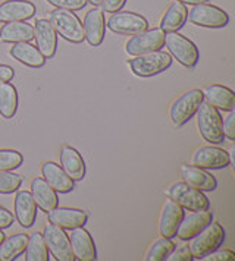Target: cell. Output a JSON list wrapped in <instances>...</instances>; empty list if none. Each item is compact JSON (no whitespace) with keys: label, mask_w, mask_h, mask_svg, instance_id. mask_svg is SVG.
Returning <instances> with one entry per match:
<instances>
[{"label":"cell","mask_w":235,"mask_h":261,"mask_svg":"<svg viewBox=\"0 0 235 261\" xmlns=\"http://www.w3.org/2000/svg\"><path fill=\"white\" fill-rule=\"evenodd\" d=\"M196 116H197L200 135L203 137L204 141L210 144L223 143L225 135L222 130V118L216 107L203 100L196 112Z\"/></svg>","instance_id":"cell-1"},{"label":"cell","mask_w":235,"mask_h":261,"mask_svg":"<svg viewBox=\"0 0 235 261\" xmlns=\"http://www.w3.org/2000/svg\"><path fill=\"white\" fill-rule=\"evenodd\" d=\"M225 241V230L218 222H210L203 227L194 238H191V244L188 245L193 258H203L209 252L218 249Z\"/></svg>","instance_id":"cell-2"},{"label":"cell","mask_w":235,"mask_h":261,"mask_svg":"<svg viewBox=\"0 0 235 261\" xmlns=\"http://www.w3.org/2000/svg\"><path fill=\"white\" fill-rule=\"evenodd\" d=\"M131 66V71L134 75L141 76V78H149L153 75L162 73L172 65V58L160 50L150 51L146 55L134 56V59L128 62Z\"/></svg>","instance_id":"cell-3"},{"label":"cell","mask_w":235,"mask_h":261,"mask_svg":"<svg viewBox=\"0 0 235 261\" xmlns=\"http://www.w3.org/2000/svg\"><path fill=\"white\" fill-rule=\"evenodd\" d=\"M50 24L53 25L55 31L59 36H62L65 40L70 43H82L84 41V30H82V22L80 18L68 9H59L50 13Z\"/></svg>","instance_id":"cell-4"},{"label":"cell","mask_w":235,"mask_h":261,"mask_svg":"<svg viewBox=\"0 0 235 261\" xmlns=\"http://www.w3.org/2000/svg\"><path fill=\"white\" fill-rule=\"evenodd\" d=\"M165 46L182 66L194 68L197 65L200 58L199 48L187 37L178 34V31L165 33Z\"/></svg>","instance_id":"cell-5"},{"label":"cell","mask_w":235,"mask_h":261,"mask_svg":"<svg viewBox=\"0 0 235 261\" xmlns=\"http://www.w3.org/2000/svg\"><path fill=\"white\" fill-rule=\"evenodd\" d=\"M201 101H203V91L197 88L188 90L187 93L176 98L169 109V118L176 128L184 126L196 115Z\"/></svg>","instance_id":"cell-6"},{"label":"cell","mask_w":235,"mask_h":261,"mask_svg":"<svg viewBox=\"0 0 235 261\" xmlns=\"http://www.w3.org/2000/svg\"><path fill=\"white\" fill-rule=\"evenodd\" d=\"M166 194L171 200H174L182 208H187L190 212L206 210L210 205L207 197L203 194V191L190 187L185 182H176L174 185H171V188Z\"/></svg>","instance_id":"cell-7"},{"label":"cell","mask_w":235,"mask_h":261,"mask_svg":"<svg viewBox=\"0 0 235 261\" xmlns=\"http://www.w3.org/2000/svg\"><path fill=\"white\" fill-rule=\"evenodd\" d=\"M187 19L191 24L204 28H223L229 22L228 13L209 3L193 5V8L187 13Z\"/></svg>","instance_id":"cell-8"},{"label":"cell","mask_w":235,"mask_h":261,"mask_svg":"<svg viewBox=\"0 0 235 261\" xmlns=\"http://www.w3.org/2000/svg\"><path fill=\"white\" fill-rule=\"evenodd\" d=\"M106 25L110 31L116 34H122V36H135L149 28V22L144 16L135 12H129V11L113 12L107 19Z\"/></svg>","instance_id":"cell-9"},{"label":"cell","mask_w":235,"mask_h":261,"mask_svg":"<svg viewBox=\"0 0 235 261\" xmlns=\"http://www.w3.org/2000/svg\"><path fill=\"white\" fill-rule=\"evenodd\" d=\"M165 46V31L160 28L146 30L129 38L125 44V51L131 56H140L150 51L160 50Z\"/></svg>","instance_id":"cell-10"},{"label":"cell","mask_w":235,"mask_h":261,"mask_svg":"<svg viewBox=\"0 0 235 261\" xmlns=\"http://www.w3.org/2000/svg\"><path fill=\"white\" fill-rule=\"evenodd\" d=\"M43 237L46 241L49 251L53 254V257L59 261H74V254L70 249L69 237L66 235L65 229L59 227L58 225L49 222L44 226Z\"/></svg>","instance_id":"cell-11"},{"label":"cell","mask_w":235,"mask_h":261,"mask_svg":"<svg viewBox=\"0 0 235 261\" xmlns=\"http://www.w3.org/2000/svg\"><path fill=\"white\" fill-rule=\"evenodd\" d=\"M191 165L204 169V170H218V169L229 166L231 160H229V154L222 148H218L213 145H204L193 153Z\"/></svg>","instance_id":"cell-12"},{"label":"cell","mask_w":235,"mask_h":261,"mask_svg":"<svg viewBox=\"0 0 235 261\" xmlns=\"http://www.w3.org/2000/svg\"><path fill=\"white\" fill-rule=\"evenodd\" d=\"M69 237L70 249L74 258L80 261L97 260V249L91 235L84 229V226H78L70 229Z\"/></svg>","instance_id":"cell-13"},{"label":"cell","mask_w":235,"mask_h":261,"mask_svg":"<svg viewBox=\"0 0 235 261\" xmlns=\"http://www.w3.org/2000/svg\"><path fill=\"white\" fill-rule=\"evenodd\" d=\"M82 30H84V40L90 46H100L105 40L106 33V19L105 13L99 8H93L84 16L82 22Z\"/></svg>","instance_id":"cell-14"},{"label":"cell","mask_w":235,"mask_h":261,"mask_svg":"<svg viewBox=\"0 0 235 261\" xmlns=\"http://www.w3.org/2000/svg\"><path fill=\"white\" fill-rule=\"evenodd\" d=\"M34 38L37 48L46 58L52 59L58 50V33L47 19H37L34 25Z\"/></svg>","instance_id":"cell-15"},{"label":"cell","mask_w":235,"mask_h":261,"mask_svg":"<svg viewBox=\"0 0 235 261\" xmlns=\"http://www.w3.org/2000/svg\"><path fill=\"white\" fill-rule=\"evenodd\" d=\"M212 220H213V216H212V212H209V208L197 210L194 213L184 216L176 229L175 237L182 241H188V239L196 237L203 227H206L210 223Z\"/></svg>","instance_id":"cell-16"},{"label":"cell","mask_w":235,"mask_h":261,"mask_svg":"<svg viewBox=\"0 0 235 261\" xmlns=\"http://www.w3.org/2000/svg\"><path fill=\"white\" fill-rule=\"evenodd\" d=\"M184 217V208L174 200H166L159 217V232L165 238H174L176 229Z\"/></svg>","instance_id":"cell-17"},{"label":"cell","mask_w":235,"mask_h":261,"mask_svg":"<svg viewBox=\"0 0 235 261\" xmlns=\"http://www.w3.org/2000/svg\"><path fill=\"white\" fill-rule=\"evenodd\" d=\"M47 216H49V222L68 230L78 226H84L88 220V214L84 210L69 208V207H55L47 213Z\"/></svg>","instance_id":"cell-18"},{"label":"cell","mask_w":235,"mask_h":261,"mask_svg":"<svg viewBox=\"0 0 235 261\" xmlns=\"http://www.w3.org/2000/svg\"><path fill=\"white\" fill-rule=\"evenodd\" d=\"M35 15V6L28 0H5L0 5V21H27Z\"/></svg>","instance_id":"cell-19"},{"label":"cell","mask_w":235,"mask_h":261,"mask_svg":"<svg viewBox=\"0 0 235 261\" xmlns=\"http://www.w3.org/2000/svg\"><path fill=\"white\" fill-rule=\"evenodd\" d=\"M15 217L22 227H31L37 219V204L28 191H18L15 197Z\"/></svg>","instance_id":"cell-20"},{"label":"cell","mask_w":235,"mask_h":261,"mask_svg":"<svg viewBox=\"0 0 235 261\" xmlns=\"http://www.w3.org/2000/svg\"><path fill=\"white\" fill-rule=\"evenodd\" d=\"M179 172L182 182L188 184L190 187H194L200 191H215L218 188L216 178L207 173L204 169H200L193 165H182Z\"/></svg>","instance_id":"cell-21"},{"label":"cell","mask_w":235,"mask_h":261,"mask_svg":"<svg viewBox=\"0 0 235 261\" xmlns=\"http://www.w3.org/2000/svg\"><path fill=\"white\" fill-rule=\"evenodd\" d=\"M60 167L74 182L82 180L85 176V162L70 145H63L60 150Z\"/></svg>","instance_id":"cell-22"},{"label":"cell","mask_w":235,"mask_h":261,"mask_svg":"<svg viewBox=\"0 0 235 261\" xmlns=\"http://www.w3.org/2000/svg\"><path fill=\"white\" fill-rule=\"evenodd\" d=\"M203 100H206L209 105L216 109H221L225 112L235 110V94L228 87H223L219 84H210L203 90Z\"/></svg>","instance_id":"cell-23"},{"label":"cell","mask_w":235,"mask_h":261,"mask_svg":"<svg viewBox=\"0 0 235 261\" xmlns=\"http://www.w3.org/2000/svg\"><path fill=\"white\" fill-rule=\"evenodd\" d=\"M41 173L44 176L43 179L59 194H68V192L74 190V180L55 162L43 163Z\"/></svg>","instance_id":"cell-24"},{"label":"cell","mask_w":235,"mask_h":261,"mask_svg":"<svg viewBox=\"0 0 235 261\" xmlns=\"http://www.w3.org/2000/svg\"><path fill=\"white\" fill-rule=\"evenodd\" d=\"M31 195L38 208L49 213L58 207V192L53 190L43 178H34L31 180Z\"/></svg>","instance_id":"cell-25"},{"label":"cell","mask_w":235,"mask_h":261,"mask_svg":"<svg viewBox=\"0 0 235 261\" xmlns=\"http://www.w3.org/2000/svg\"><path fill=\"white\" fill-rule=\"evenodd\" d=\"M9 53L13 59H16L30 68H41L46 63V58L40 53V50L35 46L30 44V41L13 43Z\"/></svg>","instance_id":"cell-26"},{"label":"cell","mask_w":235,"mask_h":261,"mask_svg":"<svg viewBox=\"0 0 235 261\" xmlns=\"http://www.w3.org/2000/svg\"><path fill=\"white\" fill-rule=\"evenodd\" d=\"M34 38V27L25 21L5 22L0 28V40L5 43H21L31 41Z\"/></svg>","instance_id":"cell-27"},{"label":"cell","mask_w":235,"mask_h":261,"mask_svg":"<svg viewBox=\"0 0 235 261\" xmlns=\"http://www.w3.org/2000/svg\"><path fill=\"white\" fill-rule=\"evenodd\" d=\"M187 13L188 11L185 3L175 0L166 9L163 18L160 21V30H163L165 33H174V31L181 30L187 22Z\"/></svg>","instance_id":"cell-28"},{"label":"cell","mask_w":235,"mask_h":261,"mask_svg":"<svg viewBox=\"0 0 235 261\" xmlns=\"http://www.w3.org/2000/svg\"><path fill=\"white\" fill-rule=\"evenodd\" d=\"M27 242H28V235L25 233H16L8 239H3L0 244V260H16L27 248Z\"/></svg>","instance_id":"cell-29"},{"label":"cell","mask_w":235,"mask_h":261,"mask_svg":"<svg viewBox=\"0 0 235 261\" xmlns=\"http://www.w3.org/2000/svg\"><path fill=\"white\" fill-rule=\"evenodd\" d=\"M18 110V91L9 83L0 84V115L5 119L15 116Z\"/></svg>","instance_id":"cell-30"},{"label":"cell","mask_w":235,"mask_h":261,"mask_svg":"<svg viewBox=\"0 0 235 261\" xmlns=\"http://www.w3.org/2000/svg\"><path fill=\"white\" fill-rule=\"evenodd\" d=\"M25 260L27 261H47L49 260V248L43 233L35 232L28 237L27 248H25Z\"/></svg>","instance_id":"cell-31"},{"label":"cell","mask_w":235,"mask_h":261,"mask_svg":"<svg viewBox=\"0 0 235 261\" xmlns=\"http://www.w3.org/2000/svg\"><path fill=\"white\" fill-rule=\"evenodd\" d=\"M175 248V244L171 241V238H159L147 249L144 260L146 261H165L166 257L171 254V251Z\"/></svg>","instance_id":"cell-32"},{"label":"cell","mask_w":235,"mask_h":261,"mask_svg":"<svg viewBox=\"0 0 235 261\" xmlns=\"http://www.w3.org/2000/svg\"><path fill=\"white\" fill-rule=\"evenodd\" d=\"M22 184V176L12 173V170L0 172V194H12L19 190Z\"/></svg>","instance_id":"cell-33"},{"label":"cell","mask_w":235,"mask_h":261,"mask_svg":"<svg viewBox=\"0 0 235 261\" xmlns=\"http://www.w3.org/2000/svg\"><path fill=\"white\" fill-rule=\"evenodd\" d=\"M24 157L16 150L3 148L0 150V172L2 170H13L22 165Z\"/></svg>","instance_id":"cell-34"},{"label":"cell","mask_w":235,"mask_h":261,"mask_svg":"<svg viewBox=\"0 0 235 261\" xmlns=\"http://www.w3.org/2000/svg\"><path fill=\"white\" fill-rule=\"evenodd\" d=\"M47 3L53 5L59 9H68V11H80L85 8L87 0H47Z\"/></svg>","instance_id":"cell-35"},{"label":"cell","mask_w":235,"mask_h":261,"mask_svg":"<svg viewBox=\"0 0 235 261\" xmlns=\"http://www.w3.org/2000/svg\"><path fill=\"white\" fill-rule=\"evenodd\" d=\"M203 261H234L235 254L234 251L231 249H215L209 252L207 255H204L203 258H200Z\"/></svg>","instance_id":"cell-36"},{"label":"cell","mask_w":235,"mask_h":261,"mask_svg":"<svg viewBox=\"0 0 235 261\" xmlns=\"http://www.w3.org/2000/svg\"><path fill=\"white\" fill-rule=\"evenodd\" d=\"M193 255L188 245H179L171 251V254L166 257V261H191Z\"/></svg>","instance_id":"cell-37"},{"label":"cell","mask_w":235,"mask_h":261,"mask_svg":"<svg viewBox=\"0 0 235 261\" xmlns=\"http://www.w3.org/2000/svg\"><path fill=\"white\" fill-rule=\"evenodd\" d=\"M222 130L225 138L234 141L235 140V110H231L228 116L222 122Z\"/></svg>","instance_id":"cell-38"},{"label":"cell","mask_w":235,"mask_h":261,"mask_svg":"<svg viewBox=\"0 0 235 261\" xmlns=\"http://www.w3.org/2000/svg\"><path fill=\"white\" fill-rule=\"evenodd\" d=\"M127 0H103L102 2V6H103V11L105 12H118L121 11L124 6H125Z\"/></svg>","instance_id":"cell-39"},{"label":"cell","mask_w":235,"mask_h":261,"mask_svg":"<svg viewBox=\"0 0 235 261\" xmlns=\"http://www.w3.org/2000/svg\"><path fill=\"white\" fill-rule=\"evenodd\" d=\"M13 222H15L13 214H12L8 208H5V207L0 205V229H8V227H11Z\"/></svg>","instance_id":"cell-40"},{"label":"cell","mask_w":235,"mask_h":261,"mask_svg":"<svg viewBox=\"0 0 235 261\" xmlns=\"http://www.w3.org/2000/svg\"><path fill=\"white\" fill-rule=\"evenodd\" d=\"M13 75H15V72H13V69H12L11 66H8V65H0V84L12 81Z\"/></svg>","instance_id":"cell-41"},{"label":"cell","mask_w":235,"mask_h":261,"mask_svg":"<svg viewBox=\"0 0 235 261\" xmlns=\"http://www.w3.org/2000/svg\"><path fill=\"white\" fill-rule=\"evenodd\" d=\"M181 3H188V5H197V3H206L207 0H178Z\"/></svg>","instance_id":"cell-42"},{"label":"cell","mask_w":235,"mask_h":261,"mask_svg":"<svg viewBox=\"0 0 235 261\" xmlns=\"http://www.w3.org/2000/svg\"><path fill=\"white\" fill-rule=\"evenodd\" d=\"M103 0H87V3H91L93 6H102Z\"/></svg>","instance_id":"cell-43"},{"label":"cell","mask_w":235,"mask_h":261,"mask_svg":"<svg viewBox=\"0 0 235 261\" xmlns=\"http://www.w3.org/2000/svg\"><path fill=\"white\" fill-rule=\"evenodd\" d=\"M5 239V233L2 232V229H0V244H2V241Z\"/></svg>","instance_id":"cell-44"}]
</instances>
